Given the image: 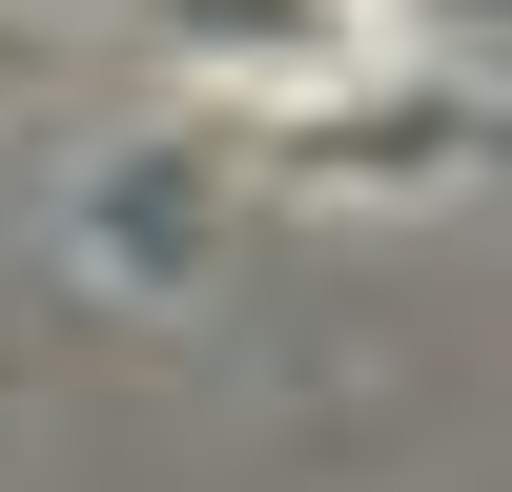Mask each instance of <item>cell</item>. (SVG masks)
I'll list each match as a JSON object with an SVG mask.
<instances>
[{"mask_svg": "<svg viewBox=\"0 0 512 492\" xmlns=\"http://www.w3.org/2000/svg\"><path fill=\"white\" fill-rule=\"evenodd\" d=\"M451 164H492V103L472 82H410V62H349V82H308V103L267 123V185H451Z\"/></svg>", "mask_w": 512, "mask_h": 492, "instance_id": "obj_1", "label": "cell"}, {"mask_svg": "<svg viewBox=\"0 0 512 492\" xmlns=\"http://www.w3.org/2000/svg\"><path fill=\"white\" fill-rule=\"evenodd\" d=\"M164 41H185L205 82H267V103H308V82L390 62V0H144Z\"/></svg>", "mask_w": 512, "mask_h": 492, "instance_id": "obj_2", "label": "cell"}]
</instances>
